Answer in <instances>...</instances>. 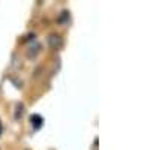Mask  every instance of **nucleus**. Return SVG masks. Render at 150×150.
I'll return each instance as SVG.
<instances>
[{
    "mask_svg": "<svg viewBox=\"0 0 150 150\" xmlns=\"http://www.w3.org/2000/svg\"><path fill=\"white\" fill-rule=\"evenodd\" d=\"M47 42L50 45V48L53 50H59L62 47V44H63V39H62V36L59 33H51L48 38H47Z\"/></svg>",
    "mask_w": 150,
    "mask_h": 150,
    "instance_id": "obj_1",
    "label": "nucleus"
},
{
    "mask_svg": "<svg viewBox=\"0 0 150 150\" xmlns=\"http://www.w3.org/2000/svg\"><path fill=\"white\" fill-rule=\"evenodd\" d=\"M41 44L39 42H33V44H30L29 45V48L26 50V56L29 57V59H36V56L41 53Z\"/></svg>",
    "mask_w": 150,
    "mask_h": 150,
    "instance_id": "obj_2",
    "label": "nucleus"
},
{
    "mask_svg": "<svg viewBox=\"0 0 150 150\" xmlns=\"http://www.w3.org/2000/svg\"><path fill=\"white\" fill-rule=\"evenodd\" d=\"M69 20V12L68 11H62L59 15V24H66Z\"/></svg>",
    "mask_w": 150,
    "mask_h": 150,
    "instance_id": "obj_3",
    "label": "nucleus"
},
{
    "mask_svg": "<svg viewBox=\"0 0 150 150\" xmlns=\"http://www.w3.org/2000/svg\"><path fill=\"white\" fill-rule=\"evenodd\" d=\"M30 120H32V123H33L35 128H39L41 125H42V117H41L39 114H33V116L30 117Z\"/></svg>",
    "mask_w": 150,
    "mask_h": 150,
    "instance_id": "obj_4",
    "label": "nucleus"
},
{
    "mask_svg": "<svg viewBox=\"0 0 150 150\" xmlns=\"http://www.w3.org/2000/svg\"><path fill=\"white\" fill-rule=\"evenodd\" d=\"M21 111H23V104H18L17 105V110H15V119H20L21 117Z\"/></svg>",
    "mask_w": 150,
    "mask_h": 150,
    "instance_id": "obj_5",
    "label": "nucleus"
}]
</instances>
